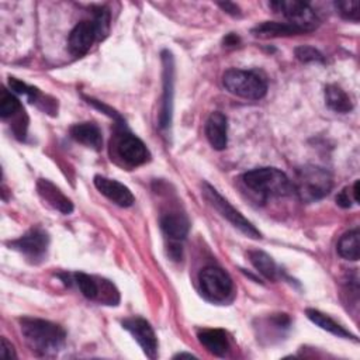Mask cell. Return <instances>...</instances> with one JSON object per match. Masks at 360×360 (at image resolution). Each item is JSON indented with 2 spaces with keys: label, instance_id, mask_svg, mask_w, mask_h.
<instances>
[{
  "label": "cell",
  "instance_id": "6da1fadb",
  "mask_svg": "<svg viewBox=\"0 0 360 360\" xmlns=\"http://www.w3.org/2000/svg\"><path fill=\"white\" fill-rule=\"evenodd\" d=\"M21 333L28 347L39 356H53L65 345L66 333L62 326L38 318H21Z\"/></svg>",
  "mask_w": 360,
  "mask_h": 360
},
{
  "label": "cell",
  "instance_id": "7a4b0ae2",
  "mask_svg": "<svg viewBox=\"0 0 360 360\" xmlns=\"http://www.w3.org/2000/svg\"><path fill=\"white\" fill-rule=\"evenodd\" d=\"M243 183L263 200L284 197L292 191V183L285 173L276 167H259L243 174Z\"/></svg>",
  "mask_w": 360,
  "mask_h": 360
},
{
  "label": "cell",
  "instance_id": "3957f363",
  "mask_svg": "<svg viewBox=\"0 0 360 360\" xmlns=\"http://www.w3.org/2000/svg\"><path fill=\"white\" fill-rule=\"evenodd\" d=\"M333 187L330 173L319 166L307 165L297 170L292 190L304 202H314L326 197Z\"/></svg>",
  "mask_w": 360,
  "mask_h": 360
},
{
  "label": "cell",
  "instance_id": "277c9868",
  "mask_svg": "<svg viewBox=\"0 0 360 360\" xmlns=\"http://www.w3.org/2000/svg\"><path fill=\"white\" fill-rule=\"evenodd\" d=\"M222 84L231 94L246 100H260L267 93L264 77L255 70L228 69L222 76Z\"/></svg>",
  "mask_w": 360,
  "mask_h": 360
},
{
  "label": "cell",
  "instance_id": "5b68a950",
  "mask_svg": "<svg viewBox=\"0 0 360 360\" xmlns=\"http://www.w3.org/2000/svg\"><path fill=\"white\" fill-rule=\"evenodd\" d=\"M201 294L211 302H224L233 290L232 278L218 266H207L198 273Z\"/></svg>",
  "mask_w": 360,
  "mask_h": 360
},
{
  "label": "cell",
  "instance_id": "8992f818",
  "mask_svg": "<svg viewBox=\"0 0 360 360\" xmlns=\"http://www.w3.org/2000/svg\"><path fill=\"white\" fill-rule=\"evenodd\" d=\"M269 6L276 13L281 14L285 18V22L297 27L302 34L314 31L319 24V20L315 11L304 1L281 0V1H271Z\"/></svg>",
  "mask_w": 360,
  "mask_h": 360
},
{
  "label": "cell",
  "instance_id": "52a82bcc",
  "mask_svg": "<svg viewBox=\"0 0 360 360\" xmlns=\"http://www.w3.org/2000/svg\"><path fill=\"white\" fill-rule=\"evenodd\" d=\"M202 194L204 198L225 218L228 219L235 228H238L242 233H245L248 238L252 239H260V232L252 225L250 221H248L236 208H233L228 200H225L212 186L208 183L202 184Z\"/></svg>",
  "mask_w": 360,
  "mask_h": 360
},
{
  "label": "cell",
  "instance_id": "ba28073f",
  "mask_svg": "<svg viewBox=\"0 0 360 360\" xmlns=\"http://www.w3.org/2000/svg\"><path fill=\"white\" fill-rule=\"evenodd\" d=\"M75 280L86 298L98 301L105 305H118L120 294L110 280L89 276L86 273H75Z\"/></svg>",
  "mask_w": 360,
  "mask_h": 360
},
{
  "label": "cell",
  "instance_id": "9c48e42d",
  "mask_svg": "<svg viewBox=\"0 0 360 360\" xmlns=\"http://www.w3.org/2000/svg\"><path fill=\"white\" fill-rule=\"evenodd\" d=\"M10 245L13 249L22 253L27 259L32 262H38V260H42L44 256L46 255L49 238H48V233L41 228H32L18 239L13 240Z\"/></svg>",
  "mask_w": 360,
  "mask_h": 360
},
{
  "label": "cell",
  "instance_id": "30bf717a",
  "mask_svg": "<svg viewBox=\"0 0 360 360\" xmlns=\"http://www.w3.org/2000/svg\"><path fill=\"white\" fill-rule=\"evenodd\" d=\"M124 329H127L132 338L138 342L142 352L149 357L155 359L158 354V338L150 326V323L141 318V316H132L122 321Z\"/></svg>",
  "mask_w": 360,
  "mask_h": 360
},
{
  "label": "cell",
  "instance_id": "8fae6325",
  "mask_svg": "<svg viewBox=\"0 0 360 360\" xmlns=\"http://www.w3.org/2000/svg\"><path fill=\"white\" fill-rule=\"evenodd\" d=\"M118 156L129 166H139L148 162L149 150L146 145L134 134L122 132L115 143Z\"/></svg>",
  "mask_w": 360,
  "mask_h": 360
},
{
  "label": "cell",
  "instance_id": "7c38bea8",
  "mask_svg": "<svg viewBox=\"0 0 360 360\" xmlns=\"http://www.w3.org/2000/svg\"><path fill=\"white\" fill-rule=\"evenodd\" d=\"M163 62V97H162V108L159 115V125L162 128H167L172 121V110H173V58L170 52H162Z\"/></svg>",
  "mask_w": 360,
  "mask_h": 360
},
{
  "label": "cell",
  "instance_id": "4fadbf2b",
  "mask_svg": "<svg viewBox=\"0 0 360 360\" xmlns=\"http://www.w3.org/2000/svg\"><path fill=\"white\" fill-rule=\"evenodd\" d=\"M94 186L96 188L105 195L110 201L120 207H131L135 202V197L132 191L122 183L104 177V176H94Z\"/></svg>",
  "mask_w": 360,
  "mask_h": 360
},
{
  "label": "cell",
  "instance_id": "5bb4252c",
  "mask_svg": "<svg viewBox=\"0 0 360 360\" xmlns=\"http://www.w3.org/2000/svg\"><path fill=\"white\" fill-rule=\"evenodd\" d=\"M94 39H97V35L93 21L83 20L77 22L69 34V51L76 56H82L90 49Z\"/></svg>",
  "mask_w": 360,
  "mask_h": 360
},
{
  "label": "cell",
  "instance_id": "9a60e30c",
  "mask_svg": "<svg viewBox=\"0 0 360 360\" xmlns=\"http://www.w3.org/2000/svg\"><path fill=\"white\" fill-rule=\"evenodd\" d=\"M37 191L39 197L53 210H58L62 214H70L73 211V202L52 181L39 179L37 183Z\"/></svg>",
  "mask_w": 360,
  "mask_h": 360
},
{
  "label": "cell",
  "instance_id": "2e32d148",
  "mask_svg": "<svg viewBox=\"0 0 360 360\" xmlns=\"http://www.w3.org/2000/svg\"><path fill=\"white\" fill-rule=\"evenodd\" d=\"M205 135L210 145L215 150H224L228 145V120L219 112L214 111L210 114L205 124Z\"/></svg>",
  "mask_w": 360,
  "mask_h": 360
},
{
  "label": "cell",
  "instance_id": "e0dca14e",
  "mask_svg": "<svg viewBox=\"0 0 360 360\" xmlns=\"http://www.w3.org/2000/svg\"><path fill=\"white\" fill-rule=\"evenodd\" d=\"M160 228L172 242H180L187 236L190 222L184 214L179 211H170L160 217Z\"/></svg>",
  "mask_w": 360,
  "mask_h": 360
},
{
  "label": "cell",
  "instance_id": "ac0fdd59",
  "mask_svg": "<svg viewBox=\"0 0 360 360\" xmlns=\"http://www.w3.org/2000/svg\"><path fill=\"white\" fill-rule=\"evenodd\" d=\"M70 136L76 142L86 145L87 148H93L96 150H100L103 146V136L100 128L93 122H80L75 124L70 128Z\"/></svg>",
  "mask_w": 360,
  "mask_h": 360
},
{
  "label": "cell",
  "instance_id": "d6986e66",
  "mask_svg": "<svg viewBox=\"0 0 360 360\" xmlns=\"http://www.w3.org/2000/svg\"><path fill=\"white\" fill-rule=\"evenodd\" d=\"M198 340L215 356H225L229 350V342L222 329H202L198 332Z\"/></svg>",
  "mask_w": 360,
  "mask_h": 360
},
{
  "label": "cell",
  "instance_id": "ffe728a7",
  "mask_svg": "<svg viewBox=\"0 0 360 360\" xmlns=\"http://www.w3.org/2000/svg\"><path fill=\"white\" fill-rule=\"evenodd\" d=\"M252 34L257 38H277V37H290L302 34L297 27L288 22L278 21H264L252 28Z\"/></svg>",
  "mask_w": 360,
  "mask_h": 360
},
{
  "label": "cell",
  "instance_id": "44dd1931",
  "mask_svg": "<svg viewBox=\"0 0 360 360\" xmlns=\"http://www.w3.org/2000/svg\"><path fill=\"white\" fill-rule=\"evenodd\" d=\"M308 319L311 322H314L316 326H319L321 329L326 330V332H330L332 335H336L339 338H349V339H354L356 340V336L352 335L349 330H346L342 325H339L336 321H333L329 315L318 311V309H312V308H308L305 311Z\"/></svg>",
  "mask_w": 360,
  "mask_h": 360
},
{
  "label": "cell",
  "instance_id": "7402d4cb",
  "mask_svg": "<svg viewBox=\"0 0 360 360\" xmlns=\"http://www.w3.org/2000/svg\"><path fill=\"white\" fill-rule=\"evenodd\" d=\"M325 103L335 112H349L353 108L350 96L338 84H328L325 87Z\"/></svg>",
  "mask_w": 360,
  "mask_h": 360
},
{
  "label": "cell",
  "instance_id": "603a6c76",
  "mask_svg": "<svg viewBox=\"0 0 360 360\" xmlns=\"http://www.w3.org/2000/svg\"><path fill=\"white\" fill-rule=\"evenodd\" d=\"M338 253L346 260H359L360 256V232L359 228L343 233L338 242Z\"/></svg>",
  "mask_w": 360,
  "mask_h": 360
},
{
  "label": "cell",
  "instance_id": "cb8c5ba5",
  "mask_svg": "<svg viewBox=\"0 0 360 360\" xmlns=\"http://www.w3.org/2000/svg\"><path fill=\"white\" fill-rule=\"evenodd\" d=\"M250 263L253 264V267L267 280H276L278 276V270L277 266L274 263V260L262 250H250L248 253Z\"/></svg>",
  "mask_w": 360,
  "mask_h": 360
},
{
  "label": "cell",
  "instance_id": "d4e9b609",
  "mask_svg": "<svg viewBox=\"0 0 360 360\" xmlns=\"http://www.w3.org/2000/svg\"><path fill=\"white\" fill-rule=\"evenodd\" d=\"M17 111H21L20 100L14 94L8 93L7 90H3L0 97V117L6 120L14 115Z\"/></svg>",
  "mask_w": 360,
  "mask_h": 360
},
{
  "label": "cell",
  "instance_id": "484cf974",
  "mask_svg": "<svg viewBox=\"0 0 360 360\" xmlns=\"http://www.w3.org/2000/svg\"><path fill=\"white\" fill-rule=\"evenodd\" d=\"M94 14V28H96V35L97 39H103L110 30V11L105 7H97L93 11Z\"/></svg>",
  "mask_w": 360,
  "mask_h": 360
},
{
  "label": "cell",
  "instance_id": "4316f807",
  "mask_svg": "<svg viewBox=\"0 0 360 360\" xmlns=\"http://www.w3.org/2000/svg\"><path fill=\"white\" fill-rule=\"evenodd\" d=\"M335 7H336L338 13H339L343 18L350 20V21H354V22L359 21V18H360V11H359L360 3H359L357 0L336 1V3H335Z\"/></svg>",
  "mask_w": 360,
  "mask_h": 360
},
{
  "label": "cell",
  "instance_id": "83f0119b",
  "mask_svg": "<svg viewBox=\"0 0 360 360\" xmlns=\"http://www.w3.org/2000/svg\"><path fill=\"white\" fill-rule=\"evenodd\" d=\"M8 84H10L11 90H14L18 94H24L31 103H37L38 101V97H39V90L38 89H35L32 86H28L24 82L15 79V77H10Z\"/></svg>",
  "mask_w": 360,
  "mask_h": 360
},
{
  "label": "cell",
  "instance_id": "f1b7e54d",
  "mask_svg": "<svg viewBox=\"0 0 360 360\" xmlns=\"http://www.w3.org/2000/svg\"><path fill=\"white\" fill-rule=\"evenodd\" d=\"M295 56L298 60H301L304 63L323 62V55L314 46H308V45H301V46L295 48Z\"/></svg>",
  "mask_w": 360,
  "mask_h": 360
},
{
  "label": "cell",
  "instance_id": "f546056e",
  "mask_svg": "<svg viewBox=\"0 0 360 360\" xmlns=\"http://www.w3.org/2000/svg\"><path fill=\"white\" fill-rule=\"evenodd\" d=\"M336 204L342 208H350L352 204H357L353 197L352 187H345L338 195H336Z\"/></svg>",
  "mask_w": 360,
  "mask_h": 360
},
{
  "label": "cell",
  "instance_id": "4dcf8cb0",
  "mask_svg": "<svg viewBox=\"0 0 360 360\" xmlns=\"http://www.w3.org/2000/svg\"><path fill=\"white\" fill-rule=\"evenodd\" d=\"M0 356L1 357H6V359H15L17 354L14 352V347L13 345L6 339V338H1V346H0Z\"/></svg>",
  "mask_w": 360,
  "mask_h": 360
},
{
  "label": "cell",
  "instance_id": "1f68e13d",
  "mask_svg": "<svg viewBox=\"0 0 360 360\" xmlns=\"http://www.w3.org/2000/svg\"><path fill=\"white\" fill-rule=\"evenodd\" d=\"M218 6H219L222 10H225L228 14H232V15H239V14H240L239 7H238L235 3L226 1V3H219Z\"/></svg>",
  "mask_w": 360,
  "mask_h": 360
},
{
  "label": "cell",
  "instance_id": "d6a6232c",
  "mask_svg": "<svg viewBox=\"0 0 360 360\" xmlns=\"http://www.w3.org/2000/svg\"><path fill=\"white\" fill-rule=\"evenodd\" d=\"M238 41H239V38H238L236 35L229 34V35L224 39V44H225V45H228V46H232V45H236V44H238Z\"/></svg>",
  "mask_w": 360,
  "mask_h": 360
},
{
  "label": "cell",
  "instance_id": "836d02e7",
  "mask_svg": "<svg viewBox=\"0 0 360 360\" xmlns=\"http://www.w3.org/2000/svg\"><path fill=\"white\" fill-rule=\"evenodd\" d=\"M174 357H176V359H177V357H180V359H181V357H188V359H191V357H195V356H194V354H191V353H184V352H181V353L176 354Z\"/></svg>",
  "mask_w": 360,
  "mask_h": 360
}]
</instances>
